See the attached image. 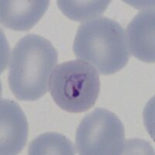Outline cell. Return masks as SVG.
Returning <instances> with one entry per match:
<instances>
[{"label": "cell", "instance_id": "7a4b0ae2", "mask_svg": "<svg viewBox=\"0 0 155 155\" xmlns=\"http://www.w3.org/2000/svg\"><path fill=\"white\" fill-rule=\"evenodd\" d=\"M79 60L89 64L102 75H110L124 68L130 54L121 25L105 16L81 23L73 44Z\"/></svg>", "mask_w": 155, "mask_h": 155}, {"label": "cell", "instance_id": "5b68a950", "mask_svg": "<svg viewBox=\"0 0 155 155\" xmlns=\"http://www.w3.org/2000/svg\"><path fill=\"white\" fill-rule=\"evenodd\" d=\"M27 117L14 101H0V153L18 154L25 147L28 137Z\"/></svg>", "mask_w": 155, "mask_h": 155}, {"label": "cell", "instance_id": "ba28073f", "mask_svg": "<svg viewBox=\"0 0 155 155\" xmlns=\"http://www.w3.org/2000/svg\"><path fill=\"white\" fill-rule=\"evenodd\" d=\"M110 3L109 0H58L57 4L66 17L73 21H88L103 14Z\"/></svg>", "mask_w": 155, "mask_h": 155}, {"label": "cell", "instance_id": "6da1fadb", "mask_svg": "<svg viewBox=\"0 0 155 155\" xmlns=\"http://www.w3.org/2000/svg\"><path fill=\"white\" fill-rule=\"evenodd\" d=\"M54 45L43 37L30 34L12 49L8 81L19 101H36L49 90L51 72L58 62Z\"/></svg>", "mask_w": 155, "mask_h": 155}, {"label": "cell", "instance_id": "277c9868", "mask_svg": "<svg viewBox=\"0 0 155 155\" xmlns=\"http://www.w3.org/2000/svg\"><path fill=\"white\" fill-rule=\"evenodd\" d=\"M75 139L81 155H120L126 144L122 121L113 112L102 108H96L82 119Z\"/></svg>", "mask_w": 155, "mask_h": 155}, {"label": "cell", "instance_id": "3957f363", "mask_svg": "<svg viewBox=\"0 0 155 155\" xmlns=\"http://www.w3.org/2000/svg\"><path fill=\"white\" fill-rule=\"evenodd\" d=\"M99 73L81 60L55 66L49 81L52 99L61 109L71 113L87 111L96 102L100 92Z\"/></svg>", "mask_w": 155, "mask_h": 155}, {"label": "cell", "instance_id": "8992f818", "mask_svg": "<svg viewBox=\"0 0 155 155\" xmlns=\"http://www.w3.org/2000/svg\"><path fill=\"white\" fill-rule=\"evenodd\" d=\"M155 15L153 10L141 11L129 23L126 42L130 54L142 61H155Z\"/></svg>", "mask_w": 155, "mask_h": 155}, {"label": "cell", "instance_id": "9c48e42d", "mask_svg": "<svg viewBox=\"0 0 155 155\" xmlns=\"http://www.w3.org/2000/svg\"><path fill=\"white\" fill-rule=\"evenodd\" d=\"M30 155H74V144L65 136L58 133H45L33 140L29 144Z\"/></svg>", "mask_w": 155, "mask_h": 155}, {"label": "cell", "instance_id": "52a82bcc", "mask_svg": "<svg viewBox=\"0 0 155 155\" xmlns=\"http://www.w3.org/2000/svg\"><path fill=\"white\" fill-rule=\"evenodd\" d=\"M48 0H1L0 21L16 31H27L35 26L48 9Z\"/></svg>", "mask_w": 155, "mask_h": 155}]
</instances>
